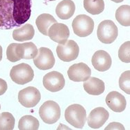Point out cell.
I'll list each match as a JSON object with an SVG mask.
<instances>
[{"label":"cell","instance_id":"obj_1","mask_svg":"<svg viewBox=\"0 0 130 130\" xmlns=\"http://www.w3.org/2000/svg\"><path fill=\"white\" fill-rule=\"evenodd\" d=\"M31 14V0H0V29L20 27Z\"/></svg>","mask_w":130,"mask_h":130},{"label":"cell","instance_id":"obj_2","mask_svg":"<svg viewBox=\"0 0 130 130\" xmlns=\"http://www.w3.org/2000/svg\"><path fill=\"white\" fill-rule=\"evenodd\" d=\"M38 50L36 45L32 42L18 44L11 43L6 50V57L13 63L19 61L22 58L32 59L38 54Z\"/></svg>","mask_w":130,"mask_h":130},{"label":"cell","instance_id":"obj_3","mask_svg":"<svg viewBox=\"0 0 130 130\" xmlns=\"http://www.w3.org/2000/svg\"><path fill=\"white\" fill-rule=\"evenodd\" d=\"M65 118L67 122L75 128L82 129L86 121V109L80 104H72L66 109Z\"/></svg>","mask_w":130,"mask_h":130},{"label":"cell","instance_id":"obj_4","mask_svg":"<svg viewBox=\"0 0 130 130\" xmlns=\"http://www.w3.org/2000/svg\"><path fill=\"white\" fill-rule=\"evenodd\" d=\"M97 35L100 42L104 44L113 43L118 37V29L111 20H104L98 25Z\"/></svg>","mask_w":130,"mask_h":130},{"label":"cell","instance_id":"obj_5","mask_svg":"<svg viewBox=\"0 0 130 130\" xmlns=\"http://www.w3.org/2000/svg\"><path fill=\"white\" fill-rule=\"evenodd\" d=\"M10 77L15 83L20 85H24L33 80L34 72L29 65L22 63L12 68Z\"/></svg>","mask_w":130,"mask_h":130},{"label":"cell","instance_id":"obj_6","mask_svg":"<svg viewBox=\"0 0 130 130\" xmlns=\"http://www.w3.org/2000/svg\"><path fill=\"white\" fill-rule=\"evenodd\" d=\"M39 115L43 122L52 125L58 121L61 117V108L54 101L44 102L39 109Z\"/></svg>","mask_w":130,"mask_h":130},{"label":"cell","instance_id":"obj_7","mask_svg":"<svg viewBox=\"0 0 130 130\" xmlns=\"http://www.w3.org/2000/svg\"><path fill=\"white\" fill-rule=\"evenodd\" d=\"M94 21L86 15H79L73 20L72 29L75 34L79 37H86L92 34L94 29Z\"/></svg>","mask_w":130,"mask_h":130},{"label":"cell","instance_id":"obj_8","mask_svg":"<svg viewBox=\"0 0 130 130\" xmlns=\"http://www.w3.org/2000/svg\"><path fill=\"white\" fill-rule=\"evenodd\" d=\"M79 47L72 40H67L63 44H59L56 47L57 56L62 61L70 62L75 60L79 56Z\"/></svg>","mask_w":130,"mask_h":130},{"label":"cell","instance_id":"obj_9","mask_svg":"<svg viewBox=\"0 0 130 130\" xmlns=\"http://www.w3.org/2000/svg\"><path fill=\"white\" fill-rule=\"evenodd\" d=\"M41 98V95L36 88L29 86L21 90L18 93V101L22 106L32 108L36 106Z\"/></svg>","mask_w":130,"mask_h":130},{"label":"cell","instance_id":"obj_10","mask_svg":"<svg viewBox=\"0 0 130 130\" xmlns=\"http://www.w3.org/2000/svg\"><path fill=\"white\" fill-rule=\"evenodd\" d=\"M34 63L38 69L46 70L53 68L55 64V58L49 48L40 47L38 54L34 58Z\"/></svg>","mask_w":130,"mask_h":130},{"label":"cell","instance_id":"obj_11","mask_svg":"<svg viewBox=\"0 0 130 130\" xmlns=\"http://www.w3.org/2000/svg\"><path fill=\"white\" fill-rule=\"evenodd\" d=\"M44 87L51 92H58L65 86L66 81L63 74L56 71L48 72L43 77Z\"/></svg>","mask_w":130,"mask_h":130},{"label":"cell","instance_id":"obj_12","mask_svg":"<svg viewBox=\"0 0 130 130\" xmlns=\"http://www.w3.org/2000/svg\"><path fill=\"white\" fill-rule=\"evenodd\" d=\"M68 75L70 79L75 82H85L90 77L91 70L86 63H76L70 67Z\"/></svg>","mask_w":130,"mask_h":130},{"label":"cell","instance_id":"obj_13","mask_svg":"<svg viewBox=\"0 0 130 130\" xmlns=\"http://www.w3.org/2000/svg\"><path fill=\"white\" fill-rule=\"evenodd\" d=\"M48 36L51 40L58 44H63L70 36L69 28L65 24L56 22L50 27Z\"/></svg>","mask_w":130,"mask_h":130},{"label":"cell","instance_id":"obj_14","mask_svg":"<svg viewBox=\"0 0 130 130\" xmlns=\"http://www.w3.org/2000/svg\"><path fill=\"white\" fill-rule=\"evenodd\" d=\"M109 113L103 107L93 109L88 117V125L92 129H97L102 127L109 119Z\"/></svg>","mask_w":130,"mask_h":130},{"label":"cell","instance_id":"obj_15","mask_svg":"<svg viewBox=\"0 0 130 130\" xmlns=\"http://www.w3.org/2000/svg\"><path fill=\"white\" fill-rule=\"evenodd\" d=\"M106 103L109 109L117 113L125 111L127 106V101L125 97L117 91H112L107 95Z\"/></svg>","mask_w":130,"mask_h":130},{"label":"cell","instance_id":"obj_16","mask_svg":"<svg viewBox=\"0 0 130 130\" xmlns=\"http://www.w3.org/2000/svg\"><path fill=\"white\" fill-rule=\"evenodd\" d=\"M111 57L104 50L97 51L92 57V64L93 67L100 72L108 70L111 66Z\"/></svg>","mask_w":130,"mask_h":130},{"label":"cell","instance_id":"obj_17","mask_svg":"<svg viewBox=\"0 0 130 130\" xmlns=\"http://www.w3.org/2000/svg\"><path fill=\"white\" fill-rule=\"evenodd\" d=\"M84 88L86 93L92 95H100L105 90L103 81L96 77H90L84 83Z\"/></svg>","mask_w":130,"mask_h":130},{"label":"cell","instance_id":"obj_18","mask_svg":"<svg viewBox=\"0 0 130 130\" xmlns=\"http://www.w3.org/2000/svg\"><path fill=\"white\" fill-rule=\"evenodd\" d=\"M75 4L72 0H63L56 6V13L62 20H68L74 15Z\"/></svg>","mask_w":130,"mask_h":130},{"label":"cell","instance_id":"obj_19","mask_svg":"<svg viewBox=\"0 0 130 130\" xmlns=\"http://www.w3.org/2000/svg\"><path fill=\"white\" fill-rule=\"evenodd\" d=\"M35 34V30L31 24H26L20 28L16 29L13 31V38L15 40L23 42L31 40Z\"/></svg>","mask_w":130,"mask_h":130},{"label":"cell","instance_id":"obj_20","mask_svg":"<svg viewBox=\"0 0 130 130\" xmlns=\"http://www.w3.org/2000/svg\"><path fill=\"white\" fill-rule=\"evenodd\" d=\"M57 22L53 16L48 13L41 14L36 20L38 29L42 34L48 36V29L54 23Z\"/></svg>","mask_w":130,"mask_h":130},{"label":"cell","instance_id":"obj_21","mask_svg":"<svg viewBox=\"0 0 130 130\" xmlns=\"http://www.w3.org/2000/svg\"><path fill=\"white\" fill-rule=\"evenodd\" d=\"M84 7L88 13L99 15L104 9V0H84Z\"/></svg>","mask_w":130,"mask_h":130},{"label":"cell","instance_id":"obj_22","mask_svg":"<svg viewBox=\"0 0 130 130\" xmlns=\"http://www.w3.org/2000/svg\"><path fill=\"white\" fill-rule=\"evenodd\" d=\"M39 122L32 116H24L22 117L18 123L20 130H37L39 128Z\"/></svg>","mask_w":130,"mask_h":130},{"label":"cell","instance_id":"obj_23","mask_svg":"<svg viewBox=\"0 0 130 130\" xmlns=\"http://www.w3.org/2000/svg\"><path fill=\"white\" fill-rule=\"evenodd\" d=\"M116 18L121 25L124 27H129L130 25L129 6H120L116 12Z\"/></svg>","mask_w":130,"mask_h":130},{"label":"cell","instance_id":"obj_24","mask_svg":"<svg viewBox=\"0 0 130 130\" xmlns=\"http://www.w3.org/2000/svg\"><path fill=\"white\" fill-rule=\"evenodd\" d=\"M15 120L9 112H3L0 114V130H13Z\"/></svg>","mask_w":130,"mask_h":130},{"label":"cell","instance_id":"obj_25","mask_svg":"<svg viewBox=\"0 0 130 130\" xmlns=\"http://www.w3.org/2000/svg\"><path fill=\"white\" fill-rule=\"evenodd\" d=\"M120 60L125 63H130V41L123 43L118 50Z\"/></svg>","mask_w":130,"mask_h":130},{"label":"cell","instance_id":"obj_26","mask_svg":"<svg viewBox=\"0 0 130 130\" xmlns=\"http://www.w3.org/2000/svg\"><path fill=\"white\" fill-rule=\"evenodd\" d=\"M119 86L120 89L127 94H130V71L123 72L119 79Z\"/></svg>","mask_w":130,"mask_h":130},{"label":"cell","instance_id":"obj_27","mask_svg":"<svg viewBox=\"0 0 130 130\" xmlns=\"http://www.w3.org/2000/svg\"><path fill=\"white\" fill-rule=\"evenodd\" d=\"M109 129H121L125 130V127L122 125H121L119 122H112L110 123L107 127H106L104 130H109Z\"/></svg>","mask_w":130,"mask_h":130},{"label":"cell","instance_id":"obj_28","mask_svg":"<svg viewBox=\"0 0 130 130\" xmlns=\"http://www.w3.org/2000/svg\"><path fill=\"white\" fill-rule=\"evenodd\" d=\"M7 88H8V86H7L6 82L2 79H0V95H4L7 90Z\"/></svg>","mask_w":130,"mask_h":130},{"label":"cell","instance_id":"obj_29","mask_svg":"<svg viewBox=\"0 0 130 130\" xmlns=\"http://www.w3.org/2000/svg\"><path fill=\"white\" fill-rule=\"evenodd\" d=\"M2 47L0 45V61H2Z\"/></svg>","mask_w":130,"mask_h":130},{"label":"cell","instance_id":"obj_30","mask_svg":"<svg viewBox=\"0 0 130 130\" xmlns=\"http://www.w3.org/2000/svg\"><path fill=\"white\" fill-rule=\"evenodd\" d=\"M111 1L116 3H120V2H123L124 0H111Z\"/></svg>","mask_w":130,"mask_h":130},{"label":"cell","instance_id":"obj_31","mask_svg":"<svg viewBox=\"0 0 130 130\" xmlns=\"http://www.w3.org/2000/svg\"><path fill=\"white\" fill-rule=\"evenodd\" d=\"M49 1H56V0H49Z\"/></svg>","mask_w":130,"mask_h":130},{"label":"cell","instance_id":"obj_32","mask_svg":"<svg viewBox=\"0 0 130 130\" xmlns=\"http://www.w3.org/2000/svg\"><path fill=\"white\" fill-rule=\"evenodd\" d=\"M0 110H1V105H0Z\"/></svg>","mask_w":130,"mask_h":130}]
</instances>
